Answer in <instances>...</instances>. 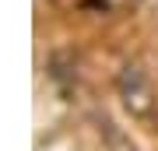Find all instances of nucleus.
Listing matches in <instances>:
<instances>
[{
	"label": "nucleus",
	"mask_w": 158,
	"mask_h": 151,
	"mask_svg": "<svg viewBox=\"0 0 158 151\" xmlns=\"http://www.w3.org/2000/svg\"><path fill=\"white\" fill-rule=\"evenodd\" d=\"M116 91H119V99H123V106L130 109V116H137V120H148V116H155V84L151 78L144 74L141 63H123L116 74Z\"/></svg>",
	"instance_id": "f257e3e1"
},
{
	"label": "nucleus",
	"mask_w": 158,
	"mask_h": 151,
	"mask_svg": "<svg viewBox=\"0 0 158 151\" xmlns=\"http://www.w3.org/2000/svg\"><path fill=\"white\" fill-rule=\"evenodd\" d=\"M106 137H109V148H113V151H137L119 130H113V123H106Z\"/></svg>",
	"instance_id": "f03ea898"
}]
</instances>
